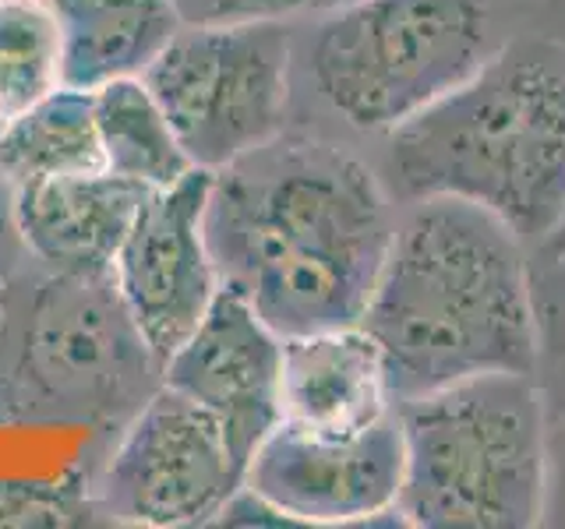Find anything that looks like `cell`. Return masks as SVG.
I'll return each mask as SVG.
<instances>
[{"label": "cell", "mask_w": 565, "mask_h": 529, "mask_svg": "<svg viewBox=\"0 0 565 529\" xmlns=\"http://www.w3.org/2000/svg\"><path fill=\"white\" fill-rule=\"evenodd\" d=\"M393 234L385 181L332 141L276 134L212 173L205 240L220 287L279 335L361 325Z\"/></svg>", "instance_id": "6da1fadb"}, {"label": "cell", "mask_w": 565, "mask_h": 529, "mask_svg": "<svg viewBox=\"0 0 565 529\" xmlns=\"http://www.w3.org/2000/svg\"><path fill=\"white\" fill-rule=\"evenodd\" d=\"M361 328L382 349L396 402L477 375H534L526 244L473 202H411Z\"/></svg>", "instance_id": "7a4b0ae2"}, {"label": "cell", "mask_w": 565, "mask_h": 529, "mask_svg": "<svg viewBox=\"0 0 565 529\" xmlns=\"http://www.w3.org/2000/svg\"><path fill=\"white\" fill-rule=\"evenodd\" d=\"M396 202L463 198L541 247L565 212V43L526 35L388 131Z\"/></svg>", "instance_id": "3957f363"}, {"label": "cell", "mask_w": 565, "mask_h": 529, "mask_svg": "<svg viewBox=\"0 0 565 529\" xmlns=\"http://www.w3.org/2000/svg\"><path fill=\"white\" fill-rule=\"evenodd\" d=\"M396 516L417 529L541 526L547 413L530 375H477L396 402Z\"/></svg>", "instance_id": "277c9868"}, {"label": "cell", "mask_w": 565, "mask_h": 529, "mask_svg": "<svg viewBox=\"0 0 565 529\" xmlns=\"http://www.w3.org/2000/svg\"><path fill=\"white\" fill-rule=\"evenodd\" d=\"M163 385L114 276L50 272L0 307V420L135 413Z\"/></svg>", "instance_id": "5b68a950"}, {"label": "cell", "mask_w": 565, "mask_h": 529, "mask_svg": "<svg viewBox=\"0 0 565 529\" xmlns=\"http://www.w3.org/2000/svg\"><path fill=\"white\" fill-rule=\"evenodd\" d=\"M491 57L484 0H350L315 25V96L361 134H388Z\"/></svg>", "instance_id": "8992f818"}, {"label": "cell", "mask_w": 565, "mask_h": 529, "mask_svg": "<svg viewBox=\"0 0 565 529\" xmlns=\"http://www.w3.org/2000/svg\"><path fill=\"white\" fill-rule=\"evenodd\" d=\"M294 32L287 22L177 29L141 71L188 159L216 173L282 134Z\"/></svg>", "instance_id": "52a82bcc"}, {"label": "cell", "mask_w": 565, "mask_h": 529, "mask_svg": "<svg viewBox=\"0 0 565 529\" xmlns=\"http://www.w3.org/2000/svg\"><path fill=\"white\" fill-rule=\"evenodd\" d=\"M244 487L226 431L205 406L170 385L131 413L99 473V505L128 526L177 529L223 516Z\"/></svg>", "instance_id": "ba28073f"}, {"label": "cell", "mask_w": 565, "mask_h": 529, "mask_svg": "<svg viewBox=\"0 0 565 529\" xmlns=\"http://www.w3.org/2000/svg\"><path fill=\"white\" fill-rule=\"evenodd\" d=\"M403 484L399 413L361 431H311L279 420L262 438L244 487L282 526H403L396 498Z\"/></svg>", "instance_id": "9c48e42d"}, {"label": "cell", "mask_w": 565, "mask_h": 529, "mask_svg": "<svg viewBox=\"0 0 565 529\" xmlns=\"http://www.w3.org/2000/svg\"><path fill=\"white\" fill-rule=\"evenodd\" d=\"M209 187L212 173L191 170L184 181L149 191L110 269L124 307L159 364L199 328L223 290L205 240Z\"/></svg>", "instance_id": "30bf717a"}, {"label": "cell", "mask_w": 565, "mask_h": 529, "mask_svg": "<svg viewBox=\"0 0 565 529\" xmlns=\"http://www.w3.org/2000/svg\"><path fill=\"white\" fill-rule=\"evenodd\" d=\"M279 357L282 335L237 293L220 290L199 328L163 360V385L220 420L244 473L279 423Z\"/></svg>", "instance_id": "8fae6325"}, {"label": "cell", "mask_w": 565, "mask_h": 529, "mask_svg": "<svg viewBox=\"0 0 565 529\" xmlns=\"http://www.w3.org/2000/svg\"><path fill=\"white\" fill-rule=\"evenodd\" d=\"M146 198L149 187L96 170L14 187L11 212L29 255L50 272L106 276Z\"/></svg>", "instance_id": "7c38bea8"}, {"label": "cell", "mask_w": 565, "mask_h": 529, "mask_svg": "<svg viewBox=\"0 0 565 529\" xmlns=\"http://www.w3.org/2000/svg\"><path fill=\"white\" fill-rule=\"evenodd\" d=\"M393 410L382 349L361 325L282 335L279 420L311 431H361Z\"/></svg>", "instance_id": "4fadbf2b"}, {"label": "cell", "mask_w": 565, "mask_h": 529, "mask_svg": "<svg viewBox=\"0 0 565 529\" xmlns=\"http://www.w3.org/2000/svg\"><path fill=\"white\" fill-rule=\"evenodd\" d=\"M64 43V85L141 75L181 29L170 0H43Z\"/></svg>", "instance_id": "5bb4252c"}, {"label": "cell", "mask_w": 565, "mask_h": 529, "mask_svg": "<svg viewBox=\"0 0 565 529\" xmlns=\"http://www.w3.org/2000/svg\"><path fill=\"white\" fill-rule=\"evenodd\" d=\"M103 166L93 88L61 85L0 123V181L11 191Z\"/></svg>", "instance_id": "9a60e30c"}, {"label": "cell", "mask_w": 565, "mask_h": 529, "mask_svg": "<svg viewBox=\"0 0 565 529\" xmlns=\"http://www.w3.org/2000/svg\"><path fill=\"white\" fill-rule=\"evenodd\" d=\"M93 96L103 166L110 173L159 191L184 181L191 170H199L188 159L170 117L149 93V85L141 82V75L106 82L93 88Z\"/></svg>", "instance_id": "2e32d148"}, {"label": "cell", "mask_w": 565, "mask_h": 529, "mask_svg": "<svg viewBox=\"0 0 565 529\" xmlns=\"http://www.w3.org/2000/svg\"><path fill=\"white\" fill-rule=\"evenodd\" d=\"M64 85V43L43 0H0V123Z\"/></svg>", "instance_id": "e0dca14e"}, {"label": "cell", "mask_w": 565, "mask_h": 529, "mask_svg": "<svg viewBox=\"0 0 565 529\" xmlns=\"http://www.w3.org/2000/svg\"><path fill=\"white\" fill-rule=\"evenodd\" d=\"M530 304H534V385L547 420L565 417V255H530Z\"/></svg>", "instance_id": "ac0fdd59"}, {"label": "cell", "mask_w": 565, "mask_h": 529, "mask_svg": "<svg viewBox=\"0 0 565 529\" xmlns=\"http://www.w3.org/2000/svg\"><path fill=\"white\" fill-rule=\"evenodd\" d=\"M177 22L184 29L247 25V22H287L311 11V0H170Z\"/></svg>", "instance_id": "d6986e66"}, {"label": "cell", "mask_w": 565, "mask_h": 529, "mask_svg": "<svg viewBox=\"0 0 565 529\" xmlns=\"http://www.w3.org/2000/svg\"><path fill=\"white\" fill-rule=\"evenodd\" d=\"M541 526L565 529V417L547 420V466Z\"/></svg>", "instance_id": "ffe728a7"}, {"label": "cell", "mask_w": 565, "mask_h": 529, "mask_svg": "<svg viewBox=\"0 0 565 529\" xmlns=\"http://www.w3.org/2000/svg\"><path fill=\"white\" fill-rule=\"evenodd\" d=\"M534 251H552V255H565V212H562V219L558 226L547 234V240L541 247H534Z\"/></svg>", "instance_id": "44dd1931"}, {"label": "cell", "mask_w": 565, "mask_h": 529, "mask_svg": "<svg viewBox=\"0 0 565 529\" xmlns=\"http://www.w3.org/2000/svg\"><path fill=\"white\" fill-rule=\"evenodd\" d=\"M350 0H311V11H332V8H343Z\"/></svg>", "instance_id": "7402d4cb"}]
</instances>
